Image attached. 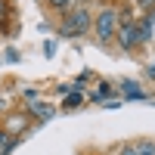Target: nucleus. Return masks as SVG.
<instances>
[{
    "label": "nucleus",
    "instance_id": "f257e3e1",
    "mask_svg": "<svg viewBox=\"0 0 155 155\" xmlns=\"http://www.w3.org/2000/svg\"><path fill=\"white\" fill-rule=\"evenodd\" d=\"M90 31V9L84 6H78L68 12V19L62 22V37H81Z\"/></svg>",
    "mask_w": 155,
    "mask_h": 155
},
{
    "label": "nucleus",
    "instance_id": "f03ea898",
    "mask_svg": "<svg viewBox=\"0 0 155 155\" xmlns=\"http://www.w3.org/2000/svg\"><path fill=\"white\" fill-rule=\"evenodd\" d=\"M115 31H118V9H112V6H106L96 16V37L102 44H109L112 37H115Z\"/></svg>",
    "mask_w": 155,
    "mask_h": 155
},
{
    "label": "nucleus",
    "instance_id": "7ed1b4c3",
    "mask_svg": "<svg viewBox=\"0 0 155 155\" xmlns=\"http://www.w3.org/2000/svg\"><path fill=\"white\" fill-rule=\"evenodd\" d=\"M115 34H118V44H121L124 50H134V47H137V41H140V28H137L134 22L121 25V28L115 31Z\"/></svg>",
    "mask_w": 155,
    "mask_h": 155
},
{
    "label": "nucleus",
    "instance_id": "20e7f679",
    "mask_svg": "<svg viewBox=\"0 0 155 155\" xmlns=\"http://www.w3.org/2000/svg\"><path fill=\"white\" fill-rule=\"evenodd\" d=\"M121 90H124L127 99H143V90H140L134 81H121Z\"/></svg>",
    "mask_w": 155,
    "mask_h": 155
},
{
    "label": "nucleus",
    "instance_id": "39448f33",
    "mask_svg": "<svg viewBox=\"0 0 155 155\" xmlns=\"http://www.w3.org/2000/svg\"><path fill=\"white\" fill-rule=\"evenodd\" d=\"M31 115H37V118H50L53 109H50L47 102H34V106H31Z\"/></svg>",
    "mask_w": 155,
    "mask_h": 155
},
{
    "label": "nucleus",
    "instance_id": "423d86ee",
    "mask_svg": "<svg viewBox=\"0 0 155 155\" xmlns=\"http://www.w3.org/2000/svg\"><path fill=\"white\" fill-rule=\"evenodd\" d=\"M134 149H137V155H155V143H149V140H140Z\"/></svg>",
    "mask_w": 155,
    "mask_h": 155
},
{
    "label": "nucleus",
    "instance_id": "0eeeda50",
    "mask_svg": "<svg viewBox=\"0 0 155 155\" xmlns=\"http://www.w3.org/2000/svg\"><path fill=\"white\" fill-rule=\"evenodd\" d=\"M50 6H53V9H62V12H65V9L71 6V0H50Z\"/></svg>",
    "mask_w": 155,
    "mask_h": 155
},
{
    "label": "nucleus",
    "instance_id": "6e6552de",
    "mask_svg": "<svg viewBox=\"0 0 155 155\" xmlns=\"http://www.w3.org/2000/svg\"><path fill=\"white\" fill-rule=\"evenodd\" d=\"M65 106H81V93H65Z\"/></svg>",
    "mask_w": 155,
    "mask_h": 155
},
{
    "label": "nucleus",
    "instance_id": "1a4fd4ad",
    "mask_svg": "<svg viewBox=\"0 0 155 155\" xmlns=\"http://www.w3.org/2000/svg\"><path fill=\"white\" fill-rule=\"evenodd\" d=\"M121 155H137V149H134V146H124V149H121Z\"/></svg>",
    "mask_w": 155,
    "mask_h": 155
}]
</instances>
